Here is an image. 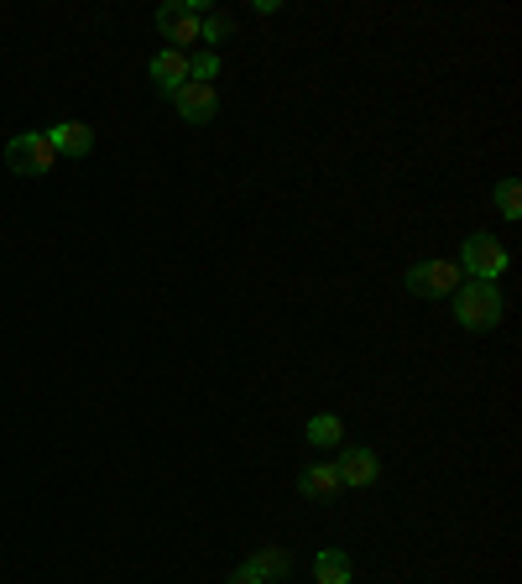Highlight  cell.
Masks as SVG:
<instances>
[{
  "mask_svg": "<svg viewBox=\"0 0 522 584\" xmlns=\"http://www.w3.org/2000/svg\"><path fill=\"white\" fill-rule=\"evenodd\" d=\"M189 79L193 84H214L220 79V52H189Z\"/></svg>",
  "mask_w": 522,
  "mask_h": 584,
  "instance_id": "2e32d148",
  "label": "cell"
},
{
  "mask_svg": "<svg viewBox=\"0 0 522 584\" xmlns=\"http://www.w3.org/2000/svg\"><path fill=\"white\" fill-rule=\"evenodd\" d=\"M246 569H251L261 584H283L287 574H293V553H287V548H257V553L246 559Z\"/></svg>",
  "mask_w": 522,
  "mask_h": 584,
  "instance_id": "8fae6325",
  "label": "cell"
},
{
  "mask_svg": "<svg viewBox=\"0 0 522 584\" xmlns=\"http://www.w3.org/2000/svg\"><path fill=\"white\" fill-rule=\"evenodd\" d=\"M236 32V16L230 11H204L199 16V43H225Z\"/></svg>",
  "mask_w": 522,
  "mask_h": 584,
  "instance_id": "5bb4252c",
  "label": "cell"
},
{
  "mask_svg": "<svg viewBox=\"0 0 522 584\" xmlns=\"http://www.w3.org/2000/svg\"><path fill=\"white\" fill-rule=\"evenodd\" d=\"M497 210H501V219H522V183L518 178H501L497 183Z\"/></svg>",
  "mask_w": 522,
  "mask_h": 584,
  "instance_id": "9a60e30c",
  "label": "cell"
},
{
  "mask_svg": "<svg viewBox=\"0 0 522 584\" xmlns=\"http://www.w3.org/2000/svg\"><path fill=\"white\" fill-rule=\"evenodd\" d=\"M5 167H11L16 178H48L52 167H58V152L48 146L43 131H22V136L5 141Z\"/></svg>",
  "mask_w": 522,
  "mask_h": 584,
  "instance_id": "7a4b0ae2",
  "label": "cell"
},
{
  "mask_svg": "<svg viewBox=\"0 0 522 584\" xmlns=\"http://www.w3.org/2000/svg\"><path fill=\"white\" fill-rule=\"evenodd\" d=\"M460 272H471V282H497L507 272V246H501L497 235H471L465 246H460V261H454Z\"/></svg>",
  "mask_w": 522,
  "mask_h": 584,
  "instance_id": "5b68a950",
  "label": "cell"
},
{
  "mask_svg": "<svg viewBox=\"0 0 522 584\" xmlns=\"http://www.w3.org/2000/svg\"><path fill=\"white\" fill-rule=\"evenodd\" d=\"M313 580L319 584H356V563H351V553H340V548H324V553L313 559Z\"/></svg>",
  "mask_w": 522,
  "mask_h": 584,
  "instance_id": "7c38bea8",
  "label": "cell"
},
{
  "mask_svg": "<svg viewBox=\"0 0 522 584\" xmlns=\"http://www.w3.org/2000/svg\"><path fill=\"white\" fill-rule=\"evenodd\" d=\"M204 11H210L204 0H167V5H157V32L173 43V52L199 47V16Z\"/></svg>",
  "mask_w": 522,
  "mask_h": 584,
  "instance_id": "3957f363",
  "label": "cell"
},
{
  "mask_svg": "<svg viewBox=\"0 0 522 584\" xmlns=\"http://www.w3.org/2000/svg\"><path fill=\"white\" fill-rule=\"evenodd\" d=\"M146 73H152L157 94H167V99H173V94L189 84V52H173V47H163V52L146 63Z\"/></svg>",
  "mask_w": 522,
  "mask_h": 584,
  "instance_id": "ba28073f",
  "label": "cell"
},
{
  "mask_svg": "<svg viewBox=\"0 0 522 584\" xmlns=\"http://www.w3.org/2000/svg\"><path fill=\"white\" fill-rule=\"evenodd\" d=\"M225 584H261V580L246 569V563H240V569H230V574H225Z\"/></svg>",
  "mask_w": 522,
  "mask_h": 584,
  "instance_id": "e0dca14e",
  "label": "cell"
},
{
  "mask_svg": "<svg viewBox=\"0 0 522 584\" xmlns=\"http://www.w3.org/2000/svg\"><path fill=\"white\" fill-rule=\"evenodd\" d=\"M345 439V418H334V413H319V418H309V444L313 449H334Z\"/></svg>",
  "mask_w": 522,
  "mask_h": 584,
  "instance_id": "4fadbf2b",
  "label": "cell"
},
{
  "mask_svg": "<svg viewBox=\"0 0 522 584\" xmlns=\"http://www.w3.org/2000/svg\"><path fill=\"white\" fill-rule=\"evenodd\" d=\"M460 282H465V272L454 261H418V266H407L403 287L413 298H454Z\"/></svg>",
  "mask_w": 522,
  "mask_h": 584,
  "instance_id": "277c9868",
  "label": "cell"
},
{
  "mask_svg": "<svg viewBox=\"0 0 522 584\" xmlns=\"http://www.w3.org/2000/svg\"><path fill=\"white\" fill-rule=\"evenodd\" d=\"M334 469H340V486H371L381 475V460L377 449H345V460H334Z\"/></svg>",
  "mask_w": 522,
  "mask_h": 584,
  "instance_id": "9c48e42d",
  "label": "cell"
},
{
  "mask_svg": "<svg viewBox=\"0 0 522 584\" xmlns=\"http://www.w3.org/2000/svg\"><path fill=\"white\" fill-rule=\"evenodd\" d=\"M454 319L471 329V334H491V329L501 324L497 282H460V293H454Z\"/></svg>",
  "mask_w": 522,
  "mask_h": 584,
  "instance_id": "6da1fadb",
  "label": "cell"
},
{
  "mask_svg": "<svg viewBox=\"0 0 522 584\" xmlns=\"http://www.w3.org/2000/svg\"><path fill=\"white\" fill-rule=\"evenodd\" d=\"M173 110L189 120V126H210L214 110H220V90H214V84H193L189 79L183 90L173 94Z\"/></svg>",
  "mask_w": 522,
  "mask_h": 584,
  "instance_id": "8992f818",
  "label": "cell"
},
{
  "mask_svg": "<svg viewBox=\"0 0 522 584\" xmlns=\"http://www.w3.org/2000/svg\"><path fill=\"white\" fill-rule=\"evenodd\" d=\"M298 491L309 496V501H334V496H340V469H334V460H319V465L298 469Z\"/></svg>",
  "mask_w": 522,
  "mask_h": 584,
  "instance_id": "30bf717a",
  "label": "cell"
},
{
  "mask_svg": "<svg viewBox=\"0 0 522 584\" xmlns=\"http://www.w3.org/2000/svg\"><path fill=\"white\" fill-rule=\"evenodd\" d=\"M43 136L58 157H90L95 152V126H84V120H52Z\"/></svg>",
  "mask_w": 522,
  "mask_h": 584,
  "instance_id": "52a82bcc",
  "label": "cell"
}]
</instances>
